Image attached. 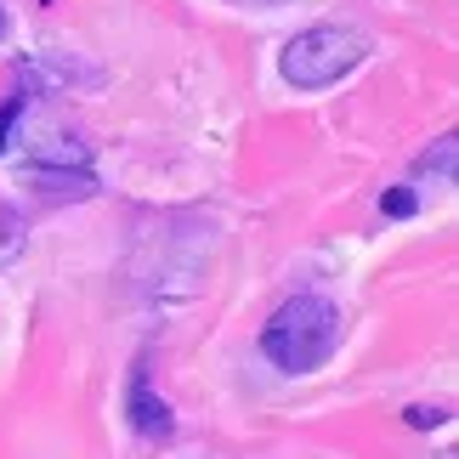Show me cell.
<instances>
[{
	"mask_svg": "<svg viewBox=\"0 0 459 459\" xmlns=\"http://www.w3.org/2000/svg\"><path fill=\"white\" fill-rule=\"evenodd\" d=\"M454 165H459V136H443L431 153H420L414 176H437V182H454Z\"/></svg>",
	"mask_w": 459,
	"mask_h": 459,
	"instance_id": "5b68a950",
	"label": "cell"
},
{
	"mask_svg": "<svg viewBox=\"0 0 459 459\" xmlns=\"http://www.w3.org/2000/svg\"><path fill=\"white\" fill-rule=\"evenodd\" d=\"M414 187H397V193H385V199H380V210H385V216H414Z\"/></svg>",
	"mask_w": 459,
	"mask_h": 459,
	"instance_id": "ba28073f",
	"label": "cell"
},
{
	"mask_svg": "<svg viewBox=\"0 0 459 459\" xmlns=\"http://www.w3.org/2000/svg\"><path fill=\"white\" fill-rule=\"evenodd\" d=\"M368 57V34L351 23H312L295 40H284L278 51V74H284L295 91H329L341 85L351 68Z\"/></svg>",
	"mask_w": 459,
	"mask_h": 459,
	"instance_id": "7a4b0ae2",
	"label": "cell"
},
{
	"mask_svg": "<svg viewBox=\"0 0 459 459\" xmlns=\"http://www.w3.org/2000/svg\"><path fill=\"white\" fill-rule=\"evenodd\" d=\"M334 346H341V312H334V301H324V295H295V301H284L267 317V329H261V351H267V363L284 368V375L324 368L334 358Z\"/></svg>",
	"mask_w": 459,
	"mask_h": 459,
	"instance_id": "6da1fadb",
	"label": "cell"
},
{
	"mask_svg": "<svg viewBox=\"0 0 459 459\" xmlns=\"http://www.w3.org/2000/svg\"><path fill=\"white\" fill-rule=\"evenodd\" d=\"M29 182L34 187H46V193H74V199H91V170H57V165H29Z\"/></svg>",
	"mask_w": 459,
	"mask_h": 459,
	"instance_id": "277c9868",
	"label": "cell"
},
{
	"mask_svg": "<svg viewBox=\"0 0 459 459\" xmlns=\"http://www.w3.org/2000/svg\"><path fill=\"white\" fill-rule=\"evenodd\" d=\"M0 29H6V17H0Z\"/></svg>",
	"mask_w": 459,
	"mask_h": 459,
	"instance_id": "30bf717a",
	"label": "cell"
},
{
	"mask_svg": "<svg viewBox=\"0 0 459 459\" xmlns=\"http://www.w3.org/2000/svg\"><path fill=\"white\" fill-rule=\"evenodd\" d=\"M23 114H29V91H17V97H6V102H0V153H6L12 131L23 126Z\"/></svg>",
	"mask_w": 459,
	"mask_h": 459,
	"instance_id": "8992f818",
	"label": "cell"
},
{
	"mask_svg": "<svg viewBox=\"0 0 459 459\" xmlns=\"http://www.w3.org/2000/svg\"><path fill=\"white\" fill-rule=\"evenodd\" d=\"M409 426L426 431V426H448V409H409Z\"/></svg>",
	"mask_w": 459,
	"mask_h": 459,
	"instance_id": "9c48e42d",
	"label": "cell"
},
{
	"mask_svg": "<svg viewBox=\"0 0 459 459\" xmlns=\"http://www.w3.org/2000/svg\"><path fill=\"white\" fill-rule=\"evenodd\" d=\"M131 426H136V437H148V443H159V437L176 431L170 403L148 392V368L143 363H136V375H131Z\"/></svg>",
	"mask_w": 459,
	"mask_h": 459,
	"instance_id": "3957f363",
	"label": "cell"
},
{
	"mask_svg": "<svg viewBox=\"0 0 459 459\" xmlns=\"http://www.w3.org/2000/svg\"><path fill=\"white\" fill-rule=\"evenodd\" d=\"M23 250V221H17V210H0V261H12Z\"/></svg>",
	"mask_w": 459,
	"mask_h": 459,
	"instance_id": "52a82bcc",
	"label": "cell"
}]
</instances>
